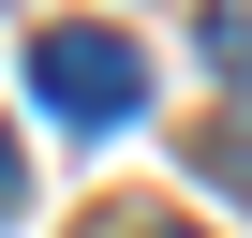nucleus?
<instances>
[{
    "mask_svg": "<svg viewBox=\"0 0 252 238\" xmlns=\"http://www.w3.org/2000/svg\"><path fill=\"white\" fill-rule=\"evenodd\" d=\"M30 89H45V119H74V134H119V119L149 104V60L119 30H30Z\"/></svg>",
    "mask_w": 252,
    "mask_h": 238,
    "instance_id": "1",
    "label": "nucleus"
},
{
    "mask_svg": "<svg viewBox=\"0 0 252 238\" xmlns=\"http://www.w3.org/2000/svg\"><path fill=\"white\" fill-rule=\"evenodd\" d=\"M208 75L252 89V0H208Z\"/></svg>",
    "mask_w": 252,
    "mask_h": 238,
    "instance_id": "2",
    "label": "nucleus"
},
{
    "mask_svg": "<svg viewBox=\"0 0 252 238\" xmlns=\"http://www.w3.org/2000/svg\"><path fill=\"white\" fill-rule=\"evenodd\" d=\"M222 164H237V194H252V104H237V119H222Z\"/></svg>",
    "mask_w": 252,
    "mask_h": 238,
    "instance_id": "3",
    "label": "nucleus"
},
{
    "mask_svg": "<svg viewBox=\"0 0 252 238\" xmlns=\"http://www.w3.org/2000/svg\"><path fill=\"white\" fill-rule=\"evenodd\" d=\"M15 194H30V164H15V134H0V208H15Z\"/></svg>",
    "mask_w": 252,
    "mask_h": 238,
    "instance_id": "4",
    "label": "nucleus"
},
{
    "mask_svg": "<svg viewBox=\"0 0 252 238\" xmlns=\"http://www.w3.org/2000/svg\"><path fill=\"white\" fill-rule=\"evenodd\" d=\"M119 238H193V223H119Z\"/></svg>",
    "mask_w": 252,
    "mask_h": 238,
    "instance_id": "5",
    "label": "nucleus"
}]
</instances>
